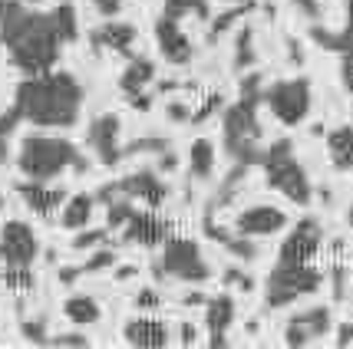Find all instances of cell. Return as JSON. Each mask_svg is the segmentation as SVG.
<instances>
[{
	"label": "cell",
	"instance_id": "obj_1",
	"mask_svg": "<svg viewBox=\"0 0 353 349\" xmlns=\"http://www.w3.org/2000/svg\"><path fill=\"white\" fill-rule=\"evenodd\" d=\"M0 43L23 76L50 73L63 53V36L53 14L30 10L20 0H7L0 7Z\"/></svg>",
	"mask_w": 353,
	"mask_h": 349
},
{
	"label": "cell",
	"instance_id": "obj_2",
	"mask_svg": "<svg viewBox=\"0 0 353 349\" xmlns=\"http://www.w3.org/2000/svg\"><path fill=\"white\" fill-rule=\"evenodd\" d=\"M83 83L63 70L23 76L14 89V109L37 129H73L83 116Z\"/></svg>",
	"mask_w": 353,
	"mask_h": 349
},
{
	"label": "cell",
	"instance_id": "obj_3",
	"mask_svg": "<svg viewBox=\"0 0 353 349\" xmlns=\"http://www.w3.org/2000/svg\"><path fill=\"white\" fill-rule=\"evenodd\" d=\"M264 103V76L261 73H245L238 86V103H231L221 116V142L231 162L238 165H261L264 145H261V119L258 106Z\"/></svg>",
	"mask_w": 353,
	"mask_h": 349
},
{
	"label": "cell",
	"instance_id": "obj_4",
	"mask_svg": "<svg viewBox=\"0 0 353 349\" xmlns=\"http://www.w3.org/2000/svg\"><path fill=\"white\" fill-rule=\"evenodd\" d=\"M17 171L30 182H53L66 171H77L86 175L90 171V158L79 152L70 138L53 136V132H27L20 138V149H17Z\"/></svg>",
	"mask_w": 353,
	"mask_h": 349
},
{
	"label": "cell",
	"instance_id": "obj_5",
	"mask_svg": "<svg viewBox=\"0 0 353 349\" xmlns=\"http://www.w3.org/2000/svg\"><path fill=\"white\" fill-rule=\"evenodd\" d=\"M261 168H264V178H268V188H274L277 195H284L291 204H310L314 184L307 178V168L301 165V158L294 152L291 138L271 142L264 149Z\"/></svg>",
	"mask_w": 353,
	"mask_h": 349
},
{
	"label": "cell",
	"instance_id": "obj_6",
	"mask_svg": "<svg viewBox=\"0 0 353 349\" xmlns=\"http://www.w3.org/2000/svg\"><path fill=\"white\" fill-rule=\"evenodd\" d=\"M323 287V273L314 264H291L277 260L264 280V304L268 310H284L304 297H314Z\"/></svg>",
	"mask_w": 353,
	"mask_h": 349
},
{
	"label": "cell",
	"instance_id": "obj_7",
	"mask_svg": "<svg viewBox=\"0 0 353 349\" xmlns=\"http://www.w3.org/2000/svg\"><path fill=\"white\" fill-rule=\"evenodd\" d=\"M264 106L271 109L281 125H301L310 116L314 106V86L307 76H294V79H277L264 89Z\"/></svg>",
	"mask_w": 353,
	"mask_h": 349
},
{
	"label": "cell",
	"instance_id": "obj_8",
	"mask_svg": "<svg viewBox=\"0 0 353 349\" xmlns=\"http://www.w3.org/2000/svg\"><path fill=\"white\" fill-rule=\"evenodd\" d=\"M159 267H162L165 277L182 280V284H205L212 277V267L201 257L199 241H192V237H169L165 247H162Z\"/></svg>",
	"mask_w": 353,
	"mask_h": 349
},
{
	"label": "cell",
	"instance_id": "obj_9",
	"mask_svg": "<svg viewBox=\"0 0 353 349\" xmlns=\"http://www.w3.org/2000/svg\"><path fill=\"white\" fill-rule=\"evenodd\" d=\"M112 195H125L139 201V204H145V208H162L165 204V198H169V184L165 178L159 175V171H132V175H125V178H116V182H106L99 191H96V201L99 204H106Z\"/></svg>",
	"mask_w": 353,
	"mask_h": 349
},
{
	"label": "cell",
	"instance_id": "obj_10",
	"mask_svg": "<svg viewBox=\"0 0 353 349\" xmlns=\"http://www.w3.org/2000/svg\"><path fill=\"white\" fill-rule=\"evenodd\" d=\"M40 254V237L27 221H7L0 228V260L3 267H33Z\"/></svg>",
	"mask_w": 353,
	"mask_h": 349
},
{
	"label": "cell",
	"instance_id": "obj_11",
	"mask_svg": "<svg viewBox=\"0 0 353 349\" xmlns=\"http://www.w3.org/2000/svg\"><path fill=\"white\" fill-rule=\"evenodd\" d=\"M123 122L119 116H112V112H103V116H96L90 122V129H86V145H90V152L96 155V162L103 168H116L123 162Z\"/></svg>",
	"mask_w": 353,
	"mask_h": 349
},
{
	"label": "cell",
	"instance_id": "obj_12",
	"mask_svg": "<svg viewBox=\"0 0 353 349\" xmlns=\"http://www.w3.org/2000/svg\"><path fill=\"white\" fill-rule=\"evenodd\" d=\"M323 247V224L317 218H301L294 231L284 237L277 260H291V264H310V260L321 254Z\"/></svg>",
	"mask_w": 353,
	"mask_h": 349
},
{
	"label": "cell",
	"instance_id": "obj_13",
	"mask_svg": "<svg viewBox=\"0 0 353 349\" xmlns=\"http://www.w3.org/2000/svg\"><path fill=\"white\" fill-rule=\"evenodd\" d=\"M330 326H334V313H330V306L297 310V313L288 319V326H284V343L294 346V349L310 346V343H317L321 336L330 333Z\"/></svg>",
	"mask_w": 353,
	"mask_h": 349
},
{
	"label": "cell",
	"instance_id": "obj_14",
	"mask_svg": "<svg viewBox=\"0 0 353 349\" xmlns=\"http://www.w3.org/2000/svg\"><path fill=\"white\" fill-rule=\"evenodd\" d=\"M155 43H159V53L162 60L172 63V66H188L195 60V46L188 40V33L182 30V20H172V17H159L155 20Z\"/></svg>",
	"mask_w": 353,
	"mask_h": 349
},
{
	"label": "cell",
	"instance_id": "obj_15",
	"mask_svg": "<svg viewBox=\"0 0 353 349\" xmlns=\"http://www.w3.org/2000/svg\"><path fill=\"white\" fill-rule=\"evenodd\" d=\"M123 241L125 244H142V247H155V244H165L172 237V224L165 218H159L155 208L136 211L129 221L123 224Z\"/></svg>",
	"mask_w": 353,
	"mask_h": 349
},
{
	"label": "cell",
	"instance_id": "obj_16",
	"mask_svg": "<svg viewBox=\"0 0 353 349\" xmlns=\"http://www.w3.org/2000/svg\"><path fill=\"white\" fill-rule=\"evenodd\" d=\"M288 228V214L274 208V204H251L234 218V231L245 234V237H271L277 231Z\"/></svg>",
	"mask_w": 353,
	"mask_h": 349
},
{
	"label": "cell",
	"instance_id": "obj_17",
	"mask_svg": "<svg viewBox=\"0 0 353 349\" xmlns=\"http://www.w3.org/2000/svg\"><path fill=\"white\" fill-rule=\"evenodd\" d=\"M14 188H17V195L23 198V204H27L37 218H53L57 208H63V201H66V191L53 182H30V178H23V182H17Z\"/></svg>",
	"mask_w": 353,
	"mask_h": 349
},
{
	"label": "cell",
	"instance_id": "obj_18",
	"mask_svg": "<svg viewBox=\"0 0 353 349\" xmlns=\"http://www.w3.org/2000/svg\"><path fill=\"white\" fill-rule=\"evenodd\" d=\"M136 23H129V20H112L106 17V23H99V27H92L90 30V46L92 53H103V50H116V53H132V46H136Z\"/></svg>",
	"mask_w": 353,
	"mask_h": 349
},
{
	"label": "cell",
	"instance_id": "obj_19",
	"mask_svg": "<svg viewBox=\"0 0 353 349\" xmlns=\"http://www.w3.org/2000/svg\"><path fill=\"white\" fill-rule=\"evenodd\" d=\"M123 339L129 346H139V349H162L172 343V326L165 319H155L149 313H142V317L129 319L123 326Z\"/></svg>",
	"mask_w": 353,
	"mask_h": 349
},
{
	"label": "cell",
	"instance_id": "obj_20",
	"mask_svg": "<svg viewBox=\"0 0 353 349\" xmlns=\"http://www.w3.org/2000/svg\"><path fill=\"white\" fill-rule=\"evenodd\" d=\"M340 3H343V27L340 30H327L323 23H310L307 30L310 40L327 53H343L353 43V0H340Z\"/></svg>",
	"mask_w": 353,
	"mask_h": 349
},
{
	"label": "cell",
	"instance_id": "obj_21",
	"mask_svg": "<svg viewBox=\"0 0 353 349\" xmlns=\"http://www.w3.org/2000/svg\"><path fill=\"white\" fill-rule=\"evenodd\" d=\"M155 83V63L149 56H136V60L129 63L123 70V76H119V89L123 96H136V92H149V86Z\"/></svg>",
	"mask_w": 353,
	"mask_h": 349
},
{
	"label": "cell",
	"instance_id": "obj_22",
	"mask_svg": "<svg viewBox=\"0 0 353 349\" xmlns=\"http://www.w3.org/2000/svg\"><path fill=\"white\" fill-rule=\"evenodd\" d=\"M327 155L337 171H353V125H337L327 132Z\"/></svg>",
	"mask_w": 353,
	"mask_h": 349
},
{
	"label": "cell",
	"instance_id": "obj_23",
	"mask_svg": "<svg viewBox=\"0 0 353 349\" xmlns=\"http://www.w3.org/2000/svg\"><path fill=\"white\" fill-rule=\"evenodd\" d=\"M92 211H96V195H73L63 201L60 208V224L66 231H83L90 228Z\"/></svg>",
	"mask_w": 353,
	"mask_h": 349
},
{
	"label": "cell",
	"instance_id": "obj_24",
	"mask_svg": "<svg viewBox=\"0 0 353 349\" xmlns=\"http://www.w3.org/2000/svg\"><path fill=\"white\" fill-rule=\"evenodd\" d=\"M234 317H238V310H234V300H231L228 293L212 297V300L205 304V330H208V336L212 333H228Z\"/></svg>",
	"mask_w": 353,
	"mask_h": 349
},
{
	"label": "cell",
	"instance_id": "obj_25",
	"mask_svg": "<svg viewBox=\"0 0 353 349\" xmlns=\"http://www.w3.org/2000/svg\"><path fill=\"white\" fill-rule=\"evenodd\" d=\"M188 175L195 182H208L215 175V145L212 138H195L188 149Z\"/></svg>",
	"mask_w": 353,
	"mask_h": 349
},
{
	"label": "cell",
	"instance_id": "obj_26",
	"mask_svg": "<svg viewBox=\"0 0 353 349\" xmlns=\"http://www.w3.org/2000/svg\"><path fill=\"white\" fill-rule=\"evenodd\" d=\"M63 317L70 319V323H77V326H90V323H99L103 306H99V300H92L86 293H77V297H66Z\"/></svg>",
	"mask_w": 353,
	"mask_h": 349
},
{
	"label": "cell",
	"instance_id": "obj_27",
	"mask_svg": "<svg viewBox=\"0 0 353 349\" xmlns=\"http://www.w3.org/2000/svg\"><path fill=\"white\" fill-rule=\"evenodd\" d=\"M254 63H258L254 27H241L238 36H234V56H231V66H234V73H248V70H254Z\"/></svg>",
	"mask_w": 353,
	"mask_h": 349
},
{
	"label": "cell",
	"instance_id": "obj_28",
	"mask_svg": "<svg viewBox=\"0 0 353 349\" xmlns=\"http://www.w3.org/2000/svg\"><path fill=\"white\" fill-rule=\"evenodd\" d=\"M254 10V3L251 0H245V3H228V10L225 14H218V17H212V27H208V43H218L225 33L241 20V17H248Z\"/></svg>",
	"mask_w": 353,
	"mask_h": 349
},
{
	"label": "cell",
	"instance_id": "obj_29",
	"mask_svg": "<svg viewBox=\"0 0 353 349\" xmlns=\"http://www.w3.org/2000/svg\"><path fill=\"white\" fill-rule=\"evenodd\" d=\"M139 208L132 204V198H125V195H112L106 201V228L109 231H123V224L136 214Z\"/></svg>",
	"mask_w": 353,
	"mask_h": 349
},
{
	"label": "cell",
	"instance_id": "obj_30",
	"mask_svg": "<svg viewBox=\"0 0 353 349\" xmlns=\"http://www.w3.org/2000/svg\"><path fill=\"white\" fill-rule=\"evenodd\" d=\"M53 20H57V30H60L63 43H73L79 36V20H77V7L70 0H63L60 7L53 10Z\"/></svg>",
	"mask_w": 353,
	"mask_h": 349
},
{
	"label": "cell",
	"instance_id": "obj_31",
	"mask_svg": "<svg viewBox=\"0 0 353 349\" xmlns=\"http://www.w3.org/2000/svg\"><path fill=\"white\" fill-rule=\"evenodd\" d=\"M165 17L172 20H182V17L195 14L199 20H212V10H208V0H165Z\"/></svg>",
	"mask_w": 353,
	"mask_h": 349
},
{
	"label": "cell",
	"instance_id": "obj_32",
	"mask_svg": "<svg viewBox=\"0 0 353 349\" xmlns=\"http://www.w3.org/2000/svg\"><path fill=\"white\" fill-rule=\"evenodd\" d=\"M225 251H228L231 257H238L241 264H254L258 260V244H254V237H245V234H231V241L225 244Z\"/></svg>",
	"mask_w": 353,
	"mask_h": 349
},
{
	"label": "cell",
	"instance_id": "obj_33",
	"mask_svg": "<svg viewBox=\"0 0 353 349\" xmlns=\"http://www.w3.org/2000/svg\"><path fill=\"white\" fill-rule=\"evenodd\" d=\"M3 284L14 290V293H30V290L37 287L33 267H7V271H3Z\"/></svg>",
	"mask_w": 353,
	"mask_h": 349
},
{
	"label": "cell",
	"instance_id": "obj_34",
	"mask_svg": "<svg viewBox=\"0 0 353 349\" xmlns=\"http://www.w3.org/2000/svg\"><path fill=\"white\" fill-rule=\"evenodd\" d=\"M17 122H23V119H20V112H17L14 106H10L7 112H3V116H0V165H3V162L10 158L7 152H10V136H14Z\"/></svg>",
	"mask_w": 353,
	"mask_h": 349
},
{
	"label": "cell",
	"instance_id": "obj_35",
	"mask_svg": "<svg viewBox=\"0 0 353 349\" xmlns=\"http://www.w3.org/2000/svg\"><path fill=\"white\" fill-rule=\"evenodd\" d=\"M116 264V251H109V247H96V251H90V257L83 260L79 267H83V273H99V271H109Z\"/></svg>",
	"mask_w": 353,
	"mask_h": 349
},
{
	"label": "cell",
	"instance_id": "obj_36",
	"mask_svg": "<svg viewBox=\"0 0 353 349\" xmlns=\"http://www.w3.org/2000/svg\"><path fill=\"white\" fill-rule=\"evenodd\" d=\"M109 241V228H96V231H79L77 237H73V251H96V247H103Z\"/></svg>",
	"mask_w": 353,
	"mask_h": 349
},
{
	"label": "cell",
	"instance_id": "obj_37",
	"mask_svg": "<svg viewBox=\"0 0 353 349\" xmlns=\"http://www.w3.org/2000/svg\"><path fill=\"white\" fill-rule=\"evenodd\" d=\"M20 333H23V339H27V343H33V346H46V343H50V336H46V319L43 317L23 319V323H20Z\"/></svg>",
	"mask_w": 353,
	"mask_h": 349
},
{
	"label": "cell",
	"instance_id": "obj_38",
	"mask_svg": "<svg viewBox=\"0 0 353 349\" xmlns=\"http://www.w3.org/2000/svg\"><path fill=\"white\" fill-rule=\"evenodd\" d=\"M165 149H169V142H165V138H162V136L136 138L132 145H125V149H123V158H125V155H139V152H152V155H162V152H165Z\"/></svg>",
	"mask_w": 353,
	"mask_h": 349
},
{
	"label": "cell",
	"instance_id": "obj_39",
	"mask_svg": "<svg viewBox=\"0 0 353 349\" xmlns=\"http://www.w3.org/2000/svg\"><path fill=\"white\" fill-rule=\"evenodd\" d=\"M221 109H225V96H221V92H212V96H208V99H205V103H201V106L192 112V125L208 122L212 116H215V112H221Z\"/></svg>",
	"mask_w": 353,
	"mask_h": 349
},
{
	"label": "cell",
	"instance_id": "obj_40",
	"mask_svg": "<svg viewBox=\"0 0 353 349\" xmlns=\"http://www.w3.org/2000/svg\"><path fill=\"white\" fill-rule=\"evenodd\" d=\"M291 7L304 17L307 23H321L323 20V3L321 0H291Z\"/></svg>",
	"mask_w": 353,
	"mask_h": 349
},
{
	"label": "cell",
	"instance_id": "obj_41",
	"mask_svg": "<svg viewBox=\"0 0 353 349\" xmlns=\"http://www.w3.org/2000/svg\"><path fill=\"white\" fill-rule=\"evenodd\" d=\"M46 346H57V349H86L90 346V339L83 333H60V336H50V343Z\"/></svg>",
	"mask_w": 353,
	"mask_h": 349
},
{
	"label": "cell",
	"instance_id": "obj_42",
	"mask_svg": "<svg viewBox=\"0 0 353 349\" xmlns=\"http://www.w3.org/2000/svg\"><path fill=\"white\" fill-rule=\"evenodd\" d=\"M340 83L347 92H353V43L340 53Z\"/></svg>",
	"mask_w": 353,
	"mask_h": 349
},
{
	"label": "cell",
	"instance_id": "obj_43",
	"mask_svg": "<svg viewBox=\"0 0 353 349\" xmlns=\"http://www.w3.org/2000/svg\"><path fill=\"white\" fill-rule=\"evenodd\" d=\"M159 306H162V297H159L155 287H142L136 293V310H145V313H149V310H159Z\"/></svg>",
	"mask_w": 353,
	"mask_h": 349
},
{
	"label": "cell",
	"instance_id": "obj_44",
	"mask_svg": "<svg viewBox=\"0 0 353 349\" xmlns=\"http://www.w3.org/2000/svg\"><path fill=\"white\" fill-rule=\"evenodd\" d=\"M225 284H228V287L245 290V293H251V290H254V280H251L245 271H238V267H228V271H225Z\"/></svg>",
	"mask_w": 353,
	"mask_h": 349
},
{
	"label": "cell",
	"instance_id": "obj_45",
	"mask_svg": "<svg viewBox=\"0 0 353 349\" xmlns=\"http://www.w3.org/2000/svg\"><path fill=\"white\" fill-rule=\"evenodd\" d=\"M330 284H334V300H343V297H347V271H343V267H340V264H334V267H330Z\"/></svg>",
	"mask_w": 353,
	"mask_h": 349
},
{
	"label": "cell",
	"instance_id": "obj_46",
	"mask_svg": "<svg viewBox=\"0 0 353 349\" xmlns=\"http://www.w3.org/2000/svg\"><path fill=\"white\" fill-rule=\"evenodd\" d=\"M165 116H169L172 122H192V109L185 106L182 99H172L169 106H165Z\"/></svg>",
	"mask_w": 353,
	"mask_h": 349
},
{
	"label": "cell",
	"instance_id": "obj_47",
	"mask_svg": "<svg viewBox=\"0 0 353 349\" xmlns=\"http://www.w3.org/2000/svg\"><path fill=\"white\" fill-rule=\"evenodd\" d=\"M123 3L125 0H92L96 14H103V17H116L119 10H123Z\"/></svg>",
	"mask_w": 353,
	"mask_h": 349
},
{
	"label": "cell",
	"instance_id": "obj_48",
	"mask_svg": "<svg viewBox=\"0 0 353 349\" xmlns=\"http://www.w3.org/2000/svg\"><path fill=\"white\" fill-rule=\"evenodd\" d=\"M179 343H182V346H195V343H199V330H195L192 323H182V326H179Z\"/></svg>",
	"mask_w": 353,
	"mask_h": 349
},
{
	"label": "cell",
	"instance_id": "obj_49",
	"mask_svg": "<svg viewBox=\"0 0 353 349\" xmlns=\"http://www.w3.org/2000/svg\"><path fill=\"white\" fill-rule=\"evenodd\" d=\"M57 277H60L63 287H73L79 277H83V267H60V273H57Z\"/></svg>",
	"mask_w": 353,
	"mask_h": 349
},
{
	"label": "cell",
	"instance_id": "obj_50",
	"mask_svg": "<svg viewBox=\"0 0 353 349\" xmlns=\"http://www.w3.org/2000/svg\"><path fill=\"white\" fill-rule=\"evenodd\" d=\"M129 106L139 109V112H149L152 109V96L149 92H136V96H129Z\"/></svg>",
	"mask_w": 353,
	"mask_h": 349
},
{
	"label": "cell",
	"instance_id": "obj_51",
	"mask_svg": "<svg viewBox=\"0 0 353 349\" xmlns=\"http://www.w3.org/2000/svg\"><path fill=\"white\" fill-rule=\"evenodd\" d=\"M337 346H353V323H340L337 326Z\"/></svg>",
	"mask_w": 353,
	"mask_h": 349
},
{
	"label": "cell",
	"instance_id": "obj_52",
	"mask_svg": "<svg viewBox=\"0 0 353 349\" xmlns=\"http://www.w3.org/2000/svg\"><path fill=\"white\" fill-rule=\"evenodd\" d=\"M175 168H179V158L165 149V152L159 155V171H175Z\"/></svg>",
	"mask_w": 353,
	"mask_h": 349
},
{
	"label": "cell",
	"instance_id": "obj_53",
	"mask_svg": "<svg viewBox=\"0 0 353 349\" xmlns=\"http://www.w3.org/2000/svg\"><path fill=\"white\" fill-rule=\"evenodd\" d=\"M205 304H208V297H205L201 290H192V293L185 297V306H205Z\"/></svg>",
	"mask_w": 353,
	"mask_h": 349
},
{
	"label": "cell",
	"instance_id": "obj_54",
	"mask_svg": "<svg viewBox=\"0 0 353 349\" xmlns=\"http://www.w3.org/2000/svg\"><path fill=\"white\" fill-rule=\"evenodd\" d=\"M288 53H291L294 66H301V63H304V53H301V43H297V40H288Z\"/></svg>",
	"mask_w": 353,
	"mask_h": 349
},
{
	"label": "cell",
	"instance_id": "obj_55",
	"mask_svg": "<svg viewBox=\"0 0 353 349\" xmlns=\"http://www.w3.org/2000/svg\"><path fill=\"white\" fill-rule=\"evenodd\" d=\"M208 346H212V349H225V346H231V343L225 339V333H212V339H208Z\"/></svg>",
	"mask_w": 353,
	"mask_h": 349
},
{
	"label": "cell",
	"instance_id": "obj_56",
	"mask_svg": "<svg viewBox=\"0 0 353 349\" xmlns=\"http://www.w3.org/2000/svg\"><path fill=\"white\" fill-rule=\"evenodd\" d=\"M136 267H119V271H116V277H119V280H132V277H136Z\"/></svg>",
	"mask_w": 353,
	"mask_h": 349
},
{
	"label": "cell",
	"instance_id": "obj_57",
	"mask_svg": "<svg viewBox=\"0 0 353 349\" xmlns=\"http://www.w3.org/2000/svg\"><path fill=\"white\" fill-rule=\"evenodd\" d=\"M347 221H350V228H353V204H350V211H347Z\"/></svg>",
	"mask_w": 353,
	"mask_h": 349
},
{
	"label": "cell",
	"instance_id": "obj_58",
	"mask_svg": "<svg viewBox=\"0 0 353 349\" xmlns=\"http://www.w3.org/2000/svg\"><path fill=\"white\" fill-rule=\"evenodd\" d=\"M225 3H245V0H225Z\"/></svg>",
	"mask_w": 353,
	"mask_h": 349
},
{
	"label": "cell",
	"instance_id": "obj_59",
	"mask_svg": "<svg viewBox=\"0 0 353 349\" xmlns=\"http://www.w3.org/2000/svg\"><path fill=\"white\" fill-rule=\"evenodd\" d=\"M0 211H3V195H0Z\"/></svg>",
	"mask_w": 353,
	"mask_h": 349
}]
</instances>
